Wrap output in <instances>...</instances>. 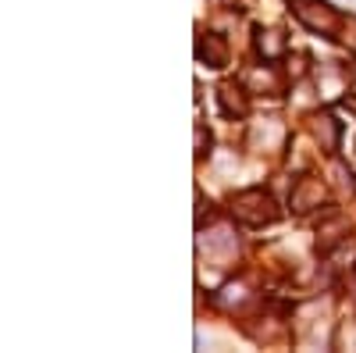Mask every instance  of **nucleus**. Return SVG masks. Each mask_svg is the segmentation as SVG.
Wrapping results in <instances>:
<instances>
[{"mask_svg": "<svg viewBox=\"0 0 356 353\" xmlns=\"http://www.w3.org/2000/svg\"><path fill=\"white\" fill-rule=\"evenodd\" d=\"M257 50L267 57V61H275V57L285 54V36L278 33V29H260L257 33Z\"/></svg>", "mask_w": 356, "mask_h": 353, "instance_id": "7", "label": "nucleus"}, {"mask_svg": "<svg viewBox=\"0 0 356 353\" xmlns=\"http://www.w3.org/2000/svg\"><path fill=\"white\" fill-rule=\"evenodd\" d=\"M335 343H339V346L356 350V321H346V325L339 329V336H335Z\"/></svg>", "mask_w": 356, "mask_h": 353, "instance_id": "10", "label": "nucleus"}, {"mask_svg": "<svg viewBox=\"0 0 356 353\" xmlns=\"http://www.w3.org/2000/svg\"><path fill=\"white\" fill-rule=\"evenodd\" d=\"M246 82L267 86V90H278V75H275V72H246Z\"/></svg>", "mask_w": 356, "mask_h": 353, "instance_id": "9", "label": "nucleus"}, {"mask_svg": "<svg viewBox=\"0 0 356 353\" xmlns=\"http://www.w3.org/2000/svg\"><path fill=\"white\" fill-rule=\"evenodd\" d=\"M196 57L211 68H225L228 65V43L218 33H203L200 43H196Z\"/></svg>", "mask_w": 356, "mask_h": 353, "instance_id": "3", "label": "nucleus"}, {"mask_svg": "<svg viewBox=\"0 0 356 353\" xmlns=\"http://www.w3.org/2000/svg\"><path fill=\"white\" fill-rule=\"evenodd\" d=\"M292 4V11H296V18H300L310 33H321V36H335L339 29L346 25V18L335 11V8H328L324 0H289Z\"/></svg>", "mask_w": 356, "mask_h": 353, "instance_id": "2", "label": "nucleus"}, {"mask_svg": "<svg viewBox=\"0 0 356 353\" xmlns=\"http://www.w3.org/2000/svg\"><path fill=\"white\" fill-rule=\"evenodd\" d=\"M353 82H356V68H353Z\"/></svg>", "mask_w": 356, "mask_h": 353, "instance_id": "12", "label": "nucleus"}, {"mask_svg": "<svg viewBox=\"0 0 356 353\" xmlns=\"http://www.w3.org/2000/svg\"><path fill=\"white\" fill-rule=\"evenodd\" d=\"M232 214H235V221H243V225H250V228H260V225L278 221L275 200L267 196L264 189H246V193H239V196H235V203H232Z\"/></svg>", "mask_w": 356, "mask_h": 353, "instance_id": "1", "label": "nucleus"}, {"mask_svg": "<svg viewBox=\"0 0 356 353\" xmlns=\"http://www.w3.org/2000/svg\"><path fill=\"white\" fill-rule=\"evenodd\" d=\"M203 146H207V136H203V129H196V154H203Z\"/></svg>", "mask_w": 356, "mask_h": 353, "instance_id": "11", "label": "nucleus"}, {"mask_svg": "<svg viewBox=\"0 0 356 353\" xmlns=\"http://www.w3.org/2000/svg\"><path fill=\"white\" fill-rule=\"evenodd\" d=\"M218 100H221V111L228 118H243L246 114V97H243V90H235V86H221Z\"/></svg>", "mask_w": 356, "mask_h": 353, "instance_id": "8", "label": "nucleus"}, {"mask_svg": "<svg viewBox=\"0 0 356 353\" xmlns=\"http://www.w3.org/2000/svg\"><path fill=\"white\" fill-rule=\"evenodd\" d=\"M321 200H324V186H321V179H300L292 186V211H314V207H321Z\"/></svg>", "mask_w": 356, "mask_h": 353, "instance_id": "4", "label": "nucleus"}, {"mask_svg": "<svg viewBox=\"0 0 356 353\" xmlns=\"http://www.w3.org/2000/svg\"><path fill=\"white\" fill-rule=\"evenodd\" d=\"M310 132H314V139L321 143V150H335V146H339V122H335V118L332 114H314L310 118Z\"/></svg>", "mask_w": 356, "mask_h": 353, "instance_id": "5", "label": "nucleus"}, {"mask_svg": "<svg viewBox=\"0 0 356 353\" xmlns=\"http://www.w3.org/2000/svg\"><path fill=\"white\" fill-rule=\"evenodd\" d=\"M282 139H285L282 122H264V125H253V132H250L253 150H278Z\"/></svg>", "mask_w": 356, "mask_h": 353, "instance_id": "6", "label": "nucleus"}]
</instances>
